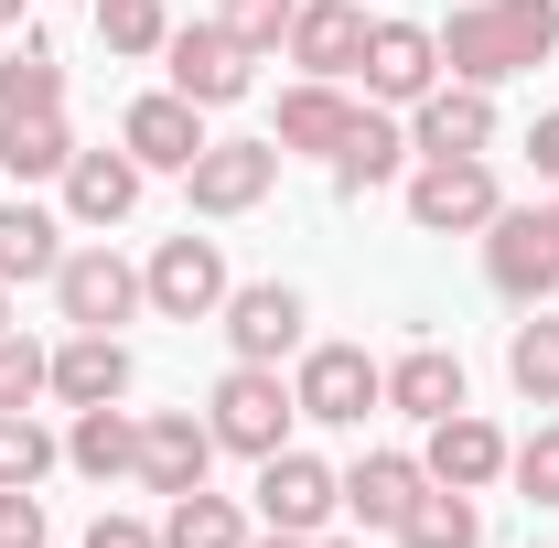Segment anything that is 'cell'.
<instances>
[{
	"label": "cell",
	"instance_id": "cell-24",
	"mask_svg": "<svg viewBox=\"0 0 559 548\" xmlns=\"http://www.w3.org/2000/svg\"><path fill=\"white\" fill-rule=\"evenodd\" d=\"M388 409H409V419H452V409H463V355H441V344L399 355V366H388Z\"/></svg>",
	"mask_w": 559,
	"mask_h": 548
},
{
	"label": "cell",
	"instance_id": "cell-23",
	"mask_svg": "<svg viewBox=\"0 0 559 548\" xmlns=\"http://www.w3.org/2000/svg\"><path fill=\"white\" fill-rule=\"evenodd\" d=\"M345 130H355V108H345V86H323V75H301V86H290V97H280V151H323V162H334V151H345Z\"/></svg>",
	"mask_w": 559,
	"mask_h": 548
},
{
	"label": "cell",
	"instance_id": "cell-18",
	"mask_svg": "<svg viewBox=\"0 0 559 548\" xmlns=\"http://www.w3.org/2000/svg\"><path fill=\"white\" fill-rule=\"evenodd\" d=\"M55 398H66V409L130 398V344H119V334H66V344H55Z\"/></svg>",
	"mask_w": 559,
	"mask_h": 548
},
{
	"label": "cell",
	"instance_id": "cell-10",
	"mask_svg": "<svg viewBox=\"0 0 559 548\" xmlns=\"http://www.w3.org/2000/svg\"><path fill=\"white\" fill-rule=\"evenodd\" d=\"M226 344H237V366H280V355H301V290L290 279H248V290H226Z\"/></svg>",
	"mask_w": 559,
	"mask_h": 548
},
{
	"label": "cell",
	"instance_id": "cell-33",
	"mask_svg": "<svg viewBox=\"0 0 559 548\" xmlns=\"http://www.w3.org/2000/svg\"><path fill=\"white\" fill-rule=\"evenodd\" d=\"M44 388H55V355H44V344L11 323V334H0V409H33Z\"/></svg>",
	"mask_w": 559,
	"mask_h": 548
},
{
	"label": "cell",
	"instance_id": "cell-7",
	"mask_svg": "<svg viewBox=\"0 0 559 548\" xmlns=\"http://www.w3.org/2000/svg\"><path fill=\"white\" fill-rule=\"evenodd\" d=\"M345 516V474H323L312 452H270L259 463V527H280V538H323Z\"/></svg>",
	"mask_w": 559,
	"mask_h": 548
},
{
	"label": "cell",
	"instance_id": "cell-3",
	"mask_svg": "<svg viewBox=\"0 0 559 548\" xmlns=\"http://www.w3.org/2000/svg\"><path fill=\"white\" fill-rule=\"evenodd\" d=\"M290 398H301V419H323V430H366V419L388 409V366L366 344H312L301 377H290Z\"/></svg>",
	"mask_w": 559,
	"mask_h": 548
},
{
	"label": "cell",
	"instance_id": "cell-26",
	"mask_svg": "<svg viewBox=\"0 0 559 548\" xmlns=\"http://www.w3.org/2000/svg\"><path fill=\"white\" fill-rule=\"evenodd\" d=\"M399 548H485V505L452 484H419V505L399 516Z\"/></svg>",
	"mask_w": 559,
	"mask_h": 548
},
{
	"label": "cell",
	"instance_id": "cell-37",
	"mask_svg": "<svg viewBox=\"0 0 559 548\" xmlns=\"http://www.w3.org/2000/svg\"><path fill=\"white\" fill-rule=\"evenodd\" d=\"M86 548H162V527H140V516H97Z\"/></svg>",
	"mask_w": 559,
	"mask_h": 548
},
{
	"label": "cell",
	"instance_id": "cell-25",
	"mask_svg": "<svg viewBox=\"0 0 559 548\" xmlns=\"http://www.w3.org/2000/svg\"><path fill=\"white\" fill-rule=\"evenodd\" d=\"M399 162H409V130L377 119V108H355L345 151H334V183H345V194H377V183H399Z\"/></svg>",
	"mask_w": 559,
	"mask_h": 548
},
{
	"label": "cell",
	"instance_id": "cell-6",
	"mask_svg": "<svg viewBox=\"0 0 559 548\" xmlns=\"http://www.w3.org/2000/svg\"><path fill=\"white\" fill-rule=\"evenodd\" d=\"M140 301H151V290H140V270L119 259V248H66V270H55V312H66L75 334H119Z\"/></svg>",
	"mask_w": 559,
	"mask_h": 548
},
{
	"label": "cell",
	"instance_id": "cell-19",
	"mask_svg": "<svg viewBox=\"0 0 559 548\" xmlns=\"http://www.w3.org/2000/svg\"><path fill=\"white\" fill-rule=\"evenodd\" d=\"M66 162H75L66 108H11V119H0V172H11V183H66Z\"/></svg>",
	"mask_w": 559,
	"mask_h": 548
},
{
	"label": "cell",
	"instance_id": "cell-2",
	"mask_svg": "<svg viewBox=\"0 0 559 548\" xmlns=\"http://www.w3.org/2000/svg\"><path fill=\"white\" fill-rule=\"evenodd\" d=\"M290 419H301V398L280 388V366H226V377H215V398H205L215 452H248V463L290 452Z\"/></svg>",
	"mask_w": 559,
	"mask_h": 548
},
{
	"label": "cell",
	"instance_id": "cell-40",
	"mask_svg": "<svg viewBox=\"0 0 559 548\" xmlns=\"http://www.w3.org/2000/svg\"><path fill=\"white\" fill-rule=\"evenodd\" d=\"M0 334H11V279H0Z\"/></svg>",
	"mask_w": 559,
	"mask_h": 548
},
{
	"label": "cell",
	"instance_id": "cell-9",
	"mask_svg": "<svg viewBox=\"0 0 559 548\" xmlns=\"http://www.w3.org/2000/svg\"><path fill=\"white\" fill-rule=\"evenodd\" d=\"M162 55H173V97H194V108H237L248 97V65H259L226 22H183Z\"/></svg>",
	"mask_w": 559,
	"mask_h": 548
},
{
	"label": "cell",
	"instance_id": "cell-11",
	"mask_svg": "<svg viewBox=\"0 0 559 548\" xmlns=\"http://www.w3.org/2000/svg\"><path fill=\"white\" fill-rule=\"evenodd\" d=\"M366 97H388V108H419L430 86H441V33H419V22H366Z\"/></svg>",
	"mask_w": 559,
	"mask_h": 548
},
{
	"label": "cell",
	"instance_id": "cell-21",
	"mask_svg": "<svg viewBox=\"0 0 559 548\" xmlns=\"http://www.w3.org/2000/svg\"><path fill=\"white\" fill-rule=\"evenodd\" d=\"M419 484H430L419 452H366V463L345 474V516H355V527H399V516L419 505Z\"/></svg>",
	"mask_w": 559,
	"mask_h": 548
},
{
	"label": "cell",
	"instance_id": "cell-27",
	"mask_svg": "<svg viewBox=\"0 0 559 548\" xmlns=\"http://www.w3.org/2000/svg\"><path fill=\"white\" fill-rule=\"evenodd\" d=\"M506 377H516V398H527V409H559V312H549V301L506 334Z\"/></svg>",
	"mask_w": 559,
	"mask_h": 548
},
{
	"label": "cell",
	"instance_id": "cell-13",
	"mask_svg": "<svg viewBox=\"0 0 559 548\" xmlns=\"http://www.w3.org/2000/svg\"><path fill=\"white\" fill-rule=\"evenodd\" d=\"M485 140H495V86L441 75V86L409 108V151H419V162H452V151H485Z\"/></svg>",
	"mask_w": 559,
	"mask_h": 548
},
{
	"label": "cell",
	"instance_id": "cell-20",
	"mask_svg": "<svg viewBox=\"0 0 559 548\" xmlns=\"http://www.w3.org/2000/svg\"><path fill=\"white\" fill-rule=\"evenodd\" d=\"M140 205V162L130 151H75L66 162V215L75 226H119Z\"/></svg>",
	"mask_w": 559,
	"mask_h": 548
},
{
	"label": "cell",
	"instance_id": "cell-42",
	"mask_svg": "<svg viewBox=\"0 0 559 548\" xmlns=\"http://www.w3.org/2000/svg\"><path fill=\"white\" fill-rule=\"evenodd\" d=\"M312 548H366V538H312Z\"/></svg>",
	"mask_w": 559,
	"mask_h": 548
},
{
	"label": "cell",
	"instance_id": "cell-38",
	"mask_svg": "<svg viewBox=\"0 0 559 548\" xmlns=\"http://www.w3.org/2000/svg\"><path fill=\"white\" fill-rule=\"evenodd\" d=\"M527 162H538V172H549V183H559V108H549V119H538V130H527Z\"/></svg>",
	"mask_w": 559,
	"mask_h": 548
},
{
	"label": "cell",
	"instance_id": "cell-8",
	"mask_svg": "<svg viewBox=\"0 0 559 548\" xmlns=\"http://www.w3.org/2000/svg\"><path fill=\"white\" fill-rule=\"evenodd\" d=\"M270 183H280V140H205L194 172H183L194 215H248V205H270Z\"/></svg>",
	"mask_w": 559,
	"mask_h": 548
},
{
	"label": "cell",
	"instance_id": "cell-22",
	"mask_svg": "<svg viewBox=\"0 0 559 548\" xmlns=\"http://www.w3.org/2000/svg\"><path fill=\"white\" fill-rule=\"evenodd\" d=\"M66 463L86 484H119V474H140V419L108 398V409H75V430H66Z\"/></svg>",
	"mask_w": 559,
	"mask_h": 548
},
{
	"label": "cell",
	"instance_id": "cell-39",
	"mask_svg": "<svg viewBox=\"0 0 559 548\" xmlns=\"http://www.w3.org/2000/svg\"><path fill=\"white\" fill-rule=\"evenodd\" d=\"M248 548H312V538H280V527H270V538H248Z\"/></svg>",
	"mask_w": 559,
	"mask_h": 548
},
{
	"label": "cell",
	"instance_id": "cell-43",
	"mask_svg": "<svg viewBox=\"0 0 559 548\" xmlns=\"http://www.w3.org/2000/svg\"><path fill=\"white\" fill-rule=\"evenodd\" d=\"M549 248H559V205H549Z\"/></svg>",
	"mask_w": 559,
	"mask_h": 548
},
{
	"label": "cell",
	"instance_id": "cell-4",
	"mask_svg": "<svg viewBox=\"0 0 559 548\" xmlns=\"http://www.w3.org/2000/svg\"><path fill=\"white\" fill-rule=\"evenodd\" d=\"M140 290H151V312H162V323H215L237 279H226V248L183 226V237H162V248H151V270H140Z\"/></svg>",
	"mask_w": 559,
	"mask_h": 548
},
{
	"label": "cell",
	"instance_id": "cell-35",
	"mask_svg": "<svg viewBox=\"0 0 559 548\" xmlns=\"http://www.w3.org/2000/svg\"><path fill=\"white\" fill-rule=\"evenodd\" d=\"M290 11H301V0H226V33H237L248 55H270V44H290Z\"/></svg>",
	"mask_w": 559,
	"mask_h": 548
},
{
	"label": "cell",
	"instance_id": "cell-15",
	"mask_svg": "<svg viewBox=\"0 0 559 548\" xmlns=\"http://www.w3.org/2000/svg\"><path fill=\"white\" fill-rule=\"evenodd\" d=\"M119 151H130L140 172H194V151H205V108L194 97H140L130 119H119Z\"/></svg>",
	"mask_w": 559,
	"mask_h": 548
},
{
	"label": "cell",
	"instance_id": "cell-31",
	"mask_svg": "<svg viewBox=\"0 0 559 548\" xmlns=\"http://www.w3.org/2000/svg\"><path fill=\"white\" fill-rule=\"evenodd\" d=\"M55 463H66V441H55L44 419H33V409H0V484H22V495H33Z\"/></svg>",
	"mask_w": 559,
	"mask_h": 548
},
{
	"label": "cell",
	"instance_id": "cell-34",
	"mask_svg": "<svg viewBox=\"0 0 559 548\" xmlns=\"http://www.w3.org/2000/svg\"><path fill=\"white\" fill-rule=\"evenodd\" d=\"M506 474H516L527 505H559V419L538 430V441H516V452H506Z\"/></svg>",
	"mask_w": 559,
	"mask_h": 548
},
{
	"label": "cell",
	"instance_id": "cell-41",
	"mask_svg": "<svg viewBox=\"0 0 559 548\" xmlns=\"http://www.w3.org/2000/svg\"><path fill=\"white\" fill-rule=\"evenodd\" d=\"M11 22H22V0H0V33H11Z\"/></svg>",
	"mask_w": 559,
	"mask_h": 548
},
{
	"label": "cell",
	"instance_id": "cell-32",
	"mask_svg": "<svg viewBox=\"0 0 559 548\" xmlns=\"http://www.w3.org/2000/svg\"><path fill=\"white\" fill-rule=\"evenodd\" d=\"M86 11H97V44H108V55H162V44H173L162 0H86Z\"/></svg>",
	"mask_w": 559,
	"mask_h": 548
},
{
	"label": "cell",
	"instance_id": "cell-28",
	"mask_svg": "<svg viewBox=\"0 0 559 548\" xmlns=\"http://www.w3.org/2000/svg\"><path fill=\"white\" fill-rule=\"evenodd\" d=\"M66 270V226L44 205H0V279H55Z\"/></svg>",
	"mask_w": 559,
	"mask_h": 548
},
{
	"label": "cell",
	"instance_id": "cell-12",
	"mask_svg": "<svg viewBox=\"0 0 559 548\" xmlns=\"http://www.w3.org/2000/svg\"><path fill=\"white\" fill-rule=\"evenodd\" d=\"M485 279H495V290H506V301H527V312H538V301H549V290H559L549 205H538V215H495V226H485Z\"/></svg>",
	"mask_w": 559,
	"mask_h": 548
},
{
	"label": "cell",
	"instance_id": "cell-36",
	"mask_svg": "<svg viewBox=\"0 0 559 548\" xmlns=\"http://www.w3.org/2000/svg\"><path fill=\"white\" fill-rule=\"evenodd\" d=\"M0 548H44V495L0 484Z\"/></svg>",
	"mask_w": 559,
	"mask_h": 548
},
{
	"label": "cell",
	"instance_id": "cell-14",
	"mask_svg": "<svg viewBox=\"0 0 559 548\" xmlns=\"http://www.w3.org/2000/svg\"><path fill=\"white\" fill-rule=\"evenodd\" d=\"M290 65L323 75V86H345L366 65V0H301L290 11Z\"/></svg>",
	"mask_w": 559,
	"mask_h": 548
},
{
	"label": "cell",
	"instance_id": "cell-30",
	"mask_svg": "<svg viewBox=\"0 0 559 548\" xmlns=\"http://www.w3.org/2000/svg\"><path fill=\"white\" fill-rule=\"evenodd\" d=\"M11 108H66V65H55L33 33L0 55V119H11Z\"/></svg>",
	"mask_w": 559,
	"mask_h": 548
},
{
	"label": "cell",
	"instance_id": "cell-17",
	"mask_svg": "<svg viewBox=\"0 0 559 548\" xmlns=\"http://www.w3.org/2000/svg\"><path fill=\"white\" fill-rule=\"evenodd\" d=\"M419 474L452 484V495H485V484L506 474V430H495V419H474V409L430 419V452H419Z\"/></svg>",
	"mask_w": 559,
	"mask_h": 548
},
{
	"label": "cell",
	"instance_id": "cell-16",
	"mask_svg": "<svg viewBox=\"0 0 559 548\" xmlns=\"http://www.w3.org/2000/svg\"><path fill=\"white\" fill-rule=\"evenodd\" d=\"M205 474H215V430L194 409L140 419V484H151V495H194Z\"/></svg>",
	"mask_w": 559,
	"mask_h": 548
},
{
	"label": "cell",
	"instance_id": "cell-29",
	"mask_svg": "<svg viewBox=\"0 0 559 548\" xmlns=\"http://www.w3.org/2000/svg\"><path fill=\"white\" fill-rule=\"evenodd\" d=\"M162 548H248V516L226 505V495H173V516H162Z\"/></svg>",
	"mask_w": 559,
	"mask_h": 548
},
{
	"label": "cell",
	"instance_id": "cell-1",
	"mask_svg": "<svg viewBox=\"0 0 559 548\" xmlns=\"http://www.w3.org/2000/svg\"><path fill=\"white\" fill-rule=\"evenodd\" d=\"M549 55H559V0H474V11H452V33H441V75H463V86L538 75Z\"/></svg>",
	"mask_w": 559,
	"mask_h": 548
},
{
	"label": "cell",
	"instance_id": "cell-5",
	"mask_svg": "<svg viewBox=\"0 0 559 548\" xmlns=\"http://www.w3.org/2000/svg\"><path fill=\"white\" fill-rule=\"evenodd\" d=\"M495 215H506V194H495L485 151H452V162H419L409 172V226L419 237H474Z\"/></svg>",
	"mask_w": 559,
	"mask_h": 548
}]
</instances>
